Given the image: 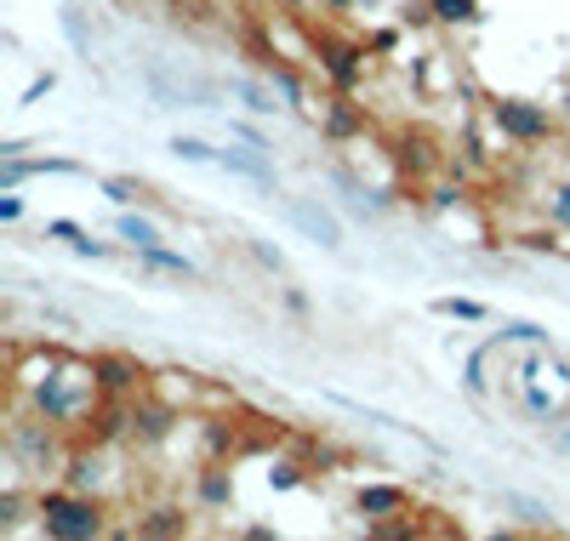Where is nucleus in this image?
<instances>
[{"instance_id": "obj_2", "label": "nucleus", "mask_w": 570, "mask_h": 541, "mask_svg": "<svg viewBox=\"0 0 570 541\" xmlns=\"http://www.w3.org/2000/svg\"><path fill=\"white\" fill-rule=\"evenodd\" d=\"M508 400L519 405V416L537 427H559L570 416V360L553 354V342L531 348L525 360L508 365Z\"/></svg>"}, {"instance_id": "obj_12", "label": "nucleus", "mask_w": 570, "mask_h": 541, "mask_svg": "<svg viewBox=\"0 0 570 541\" xmlns=\"http://www.w3.org/2000/svg\"><path fill=\"white\" fill-rule=\"evenodd\" d=\"M360 131H365V115L348 104V97H337V104L325 109V137H337V142H343V137H360Z\"/></svg>"}, {"instance_id": "obj_27", "label": "nucleus", "mask_w": 570, "mask_h": 541, "mask_svg": "<svg viewBox=\"0 0 570 541\" xmlns=\"http://www.w3.org/2000/svg\"><path fill=\"white\" fill-rule=\"evenodd\" d=\"M46 234H52V239H63L69 252H75V245L86 239V228H80V223H63V217H58V223H46Z\"/></svg>"}, {"instance_id": "obj_22", "label": "nucleus", "mask_w": 570, "mask_h": 541, "mask_svg": "<svg viewBox=\"0 0 570 541\" xmlns=\"http://www.w3.org/2000/svg\"><path fill=\"white\" fill-rule=\"evenodd\" d=\"M234 91H240V104H246L252 115H274V109H279V104H274V97H268L257 80H234Z\"/></svg>"}, {"instance_id": "obj_1", "label": "nucleus", "mask_w": 570, "mask_h": 541, "mask_svg": "<svg viewBox=\"0 0 570 541\" xmlns=\"http://www.w3.org/2000/svg\"><path fill=\"white\" fill-rule=\"evenodd\" d=\"M104 387H98V365H80V360H63V354H46L35 348L29 360L12 365V411H29L52 427H80L98 411Z\"/></svg>"}, {"instance_id": "obj_16", "label": "nucleus", "mask_w": 570, "mask_h": 541, "mask_svg": "<svg viewBox=\"0 0 570 541\" xmlns=\"http://www.w3.org/2000/svg\"><path fill=\"white\" fill-rule=\"evenodd\" d=\"M171 155L188 160V166H217L223 160V149H212V142H200V137H171Z\"/></svg>"}, {"instance_id": "obj_19", "label": "nucleus", "mask_w": 570, "mask_h": 541, "mask_svg": "<svg viewBox=\"0 0 570 541\" xmlns=\"http://www.w3.org/2000/svg\"><path fill=\"white\" fill-rule=\"evenodd\" d=\"M428 12L440 23H473L480 18V0H428Z\"/></svg>"}, {"instance_id": "obj_6", "label": "nucleus", "mask_w": 570, "mask_h": 541, "mask_svg": "<svg viewBox=\"0 0 570 541\" xmlns=\"http://www.w3.org/2000/svg\"><path fill=\"white\" fill-rule=\"evenodd\" d=\"M285 212H292V223L314 239V245H325V252H343V223L331 217L320 200H308V194H297V200H285Z\"/></svg>"}, {"instance_id": "obj_13", "label": "nucleus", "mask_w": 570, "mask_h": 541, "mask_svg": "<svg viewBox=\"0 0 570 541\" xmlns=\"http://www.w3.org/2000/svg\"><path fill=\"white\" fill-rule=\"evenodd\" d=\"M263 69H268V86H279L285 104H292V109H308V91H303V80H297L292 69H285V63H274V52L263 58Z\"/></svg>"}, {"instance_id": "obj_3", "label": "nucleus", "mask_w": 570, "mask_h": 541, "mask_svg": "<svg viewBox=\"0 0 570 541\" xmlns=\"http://www.w3.org/2000/svg\"><path fill=\"white\" fill-rule=\"evenodd\" d=\"M35 524L58 541H91V535H109V502L98 496H80V490H40L35 496Z\"/></svg>"}, {"instance_id": "obj_15", "label": "nucleus", "mask_w": 570, "mask_h": 541, "mask_svg": "<svg viewBox=\"0 0 570 541\" xmlns=\"http://www.w3.org/2000/svg\"><path fill=\"white\" fill-rule=\"evenodd\" d=\"M542 212H548L553 228L570 234V183H548V188H542Z\"/></svg>"}, {"instance_id": "obj_30", "label": "nucleus", "mask_w": 570, "mask_h": 541, "mask_svg": "<svg viewBox=\"0 0 570 541\" xmlns=\"http://www.w3.org/2000/svg\"><path fill=\"white\" fill-rule=\"evenodd\" d=\"M285 7H292V12H303V7H308V0H285Z\"/></svg>"}, {"instance_id": "obj_17", "label": "nucleus", "mask_w": 570, "mask_h": 541, "mask_svg": "<svg viewBox=\"0 0 570 541\" xmlns=\"http://www.w3.org/2000/svg\"><path fill=\"white\" fill-rule=\"evenodd\" d=\"M115 228H120V239H131V245H137V252H142V245H160V228H155L149 217H137V212H120V223H115Z\"/></svg>"}, {"instance_id": "obj_23", "label": "nucleus", "mask_w": 570, "mask_h": 541, "mask_svg": "<svg viewBox=\"0 0 570 541\" xmlns=\"http://www.w3.org/2000/svg\"><path fill=\"white\" fill-rule=\"evenodd\" d=\"M63 29H69V46L80 58H91V35H86V23H80V7H63Z\"/></svg>"}, {"instance_id": "obj_14", "label": "nucleus", "mask_w": 570, "mask_h": 541, "mask_svg": "<svg viewBox=\"0 0 570 541\" xmlns=\"http://www.w3.org/2000/svg\"><path fill=\"white\" fill-rule=\"evenodd\" d=\"M137 257L149 263V268H160V274H177V279H195V263H188V257H177V252H166V245H142Z\"/></svg>"}, {"instance_id": "obj_10", "label": "nucleus", "mask_w": 570, "mask_h": 541, "mask_svg": "<svg viewBox=\"0 0 570 541\" xmlns=\"http://www.w3.org/2000/svg\"><path fill=\"white\" fill-rule=\"evenodd\" d=\"M223 171H234V177H252L257 188H274V166H268V149H257V142H246V149H223V160H217Z\"/></svg>"}, {"instance_id": "obj_21", "label": "nucleus", "mask_w": 570, "mask_h": 541, "mask_svg": "<svg viewBox=\"0 0 570 541\" xmlns=\"http://www.w3.org/2000/svg\"><path fill=\"white\" fill-rule=\"evenodd\" d=\"M497 342H513V348H542L548 331H542V325H525V319H513V325H502Z\"/></svg>"}, {"instance_id": "obj_4", "label": "nucleus", "mask_w": 570, "mask_h": 541, "mask_svg": "<svg viewBox=\"0 0 570 541\" xmlns=\"http://www.w3.org/2000/svg\"><path fill=\"white\" fill-rule=\"evenodd\" d=\"M491 120H497V126H502V137H513V142H542V137L553 131L548 109L519 104V97H502V104H491Z\"/></svg>"}, {"instance_id": "obj_5", "label": "nucleus", "mask_w": 570, "mask_h": 541, "mask_svg": "<svg viewBox=\"0 0 570 541\" xmlns=\"http://www.w3.org/2000/svg\"><path fill=\"white\" fill-rule=\"evenodd\" d=\"M354 513L365 524H389V519L411 513V490L405 484H360L354 490Z\"/></svg>"}, {"instance_id": "obj_18", "label": "nucleus", "mask_w": 570, "mask_h": 541, "mask_svg": "<svg viewBox=\"0 0 570 541\" xmlns=\"http://www.w3.org/2000/svg\"><path fill=\"white\" fill-rule=\"evenodd\" d=\"M228 496H234L228 468H206V473H200V502H206V508H228Z\"/></svg>"}, {"instance_id": "obj_29", "label": "nucleus", "mask_w": 570, "mask_h": 541, "mask_svg": "<svg viewBox=\"0 0 570 541\" xmlns=\"http://www.w3.org/2000/svg\"><path fill=\"white\" fill-rule=\"evenodd\" d=\"M23 217V206L12 200V188H7V200H0V223H18Z\"/></svg>"}, {"instance_id": "obj_7", "label": "nucleus", "mask_w": 570, "mask_h": 541, "mask_svg": "<svg viewBox=\"0 0 570 541\" xmlns=\"http://www.w3.org/2000/svg\"><path fill=\"white\" fill-rule=\"evenodd\" d=\"M177 405L166 400H131V445H160V439L177 427Z\"/></svg>"}, {"instance_id": "obj_9", "label": "nucleus", "mask_w": 570, "mask_h": 541, "mask_svg": "<svg viewBox=\"0 0 570 541\" xmlns=\"http://www.w3.org/2000/svg\"><path fill=\"white\" fill-rule=\"evenodd\" d=\"M320 63L331 75L337 91H354L365 80V63H360V46H337V40H320Z\"/></svg>"}, {"instance_id": "obj_31", "label": "nucleus", "mask_w": 570, "mask_h": 541, "mask_svg": "<svg viewBox=\"0 0 570 541\" xmlns=\"http://www.w3.org/2000/svg\"><path fill=\"white\" fill-rule=\"evenodd\" d=\"M331 7H354V0H331Z\"/></svg>"}, {"instance_id": "obj_20", "label": "nucleus", "mask_w": 570, "mask_h": 541, "mask_svg": "<svg viewBox=\"0 0 570 541\" xmlns=\"http://www.w3.org/2000/svg\"><path fill=\"white\" fill-rule=\"evenodd\" d=\"M400 166L405 171H428V166H434V142H428V137H405L400 142Z\"/></svg>"}, {"instance_id": "obj_32", "label": "nucleus", "mask_w": 570, "mask_h": 541, "mask_svg": "<svg viewBox=\"0 0 570 541\" xmlns=\"http://www.w3.org/2000/svg\"><path fill=\"white\" fill-rule=\"evenodd\" d=\"M564 451H570V433H564Z\"/></svg>"}, {"instance_id": "obj_26", "label": "nucleus", "mask_w": 570, "mask_h": 541, "mask_svg": "<svg viewBox=\"0 0 570 541\" xmlns=\"http://www.w3.org/2000/svg\"><path fill=\"white\" fill-rule=\"evenodd\" d=\"M104 194L115 206H131V200H142V183H126V177H104Z\"/></svg>"}, {"instance_id": "obj_24", "label": "nucleus", "mask_w": 570, "mask_h": 541, "mask_svg": "<svg viewBox=\"0 0 570 541\" xmlns=\"http://www.w3.org/2000/svg\"><path fill=\"white\" fill-rule=\"evenodd\" d=\"M18 519H23V490L7 484V496H0V530H18Z\"/></svg>"}, {"instance_id": "obj_11", "label": "nucleus", "mask_w": 570, "mask_h": 541, "mask_svg": "<svg viewBox=\"0 0 570 541\" xmlns=\"http://www.w3.org/2000/svg\"><path fill=\"white\" fill-rule=\"evenodd\" d=\"M131 530H137V535H188V513L171 508V502H160V508H149V513H137Z\"/></svg>"}, {"instance_id": "obj_8", "label": "nucleus", "mask_w": 570, "mask_h": 541, "mask_svg": "<svg viewBox=\"0 0 570 541\" xmlns=\"http://www.w3.org/2000/svg\"><path fill=\"white\" fill-rule=\"evenodd\" d=\"M91 365H98L104 400H137V393H142V365H137V360H126V354H98Z\"/></svg>"}, {"instance_id": "obj_25", "label": "nucleus", "mask_w": 570, "mask_h": 541, "mask_svg": "<svg viewBox=\"0 0 570 541\" xmlns=\"http://www.w3.org/2000/svg\"><path fill=\"white\" fill-rule=\"evenodd\" d=\"M434 308L451 314V319H485V303H468V297H440Z\"/></svg>"}, {"instance_id": "obj_28", "label": "nucleus", "mask_w": 570, "mask_h": 541, "mask_svg": "<svg viewBox=\"0 0 570 541\" xmlns=\"http://www.w3.org/2000/svg\"><path fill=\"white\" fill-rule=\"evenodd\" d=\"M252 252H257V263H263V268H274V274H285V257H279V252H268V245H252Z\"/></svg>"}]
</instances>
